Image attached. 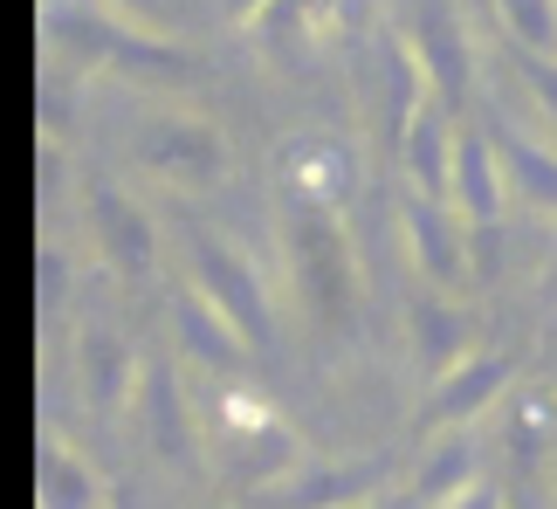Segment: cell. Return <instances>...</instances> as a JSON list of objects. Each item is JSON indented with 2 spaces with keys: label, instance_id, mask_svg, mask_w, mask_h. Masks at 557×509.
<instances>
[{
  "label": "cell",
  "instance_id": "obj_26",
  "mask_svg": "<svg viewBox=\"0 0 557 509\" xmlns=\"http://www.w3.org/2000/svg\"><path fill=\"white\" fill-rule=\"evenodd\" d=\"M200 509H221V502H200Z\"/></svg>",
  "mask_w": 557,
  "mask_h": 509
},
{
  "label": "cell",
  "instance_id": "obj_13",
  "mask_svg": "<svg viewBox=\"0 0 557 509\" xmlns=\"http://www.w3.org/2000/svg\"><path fill=\"white\" fill-rule=\"evenodd\" d=\"M283 186H289L296 207H331V214H337V207L351 200V186H358L351 145L331 138V132H296L283 145Z\"/></svg>",
  "mask_w": 557,
  "mask_h": 509
},
{
  "label": "cell",
  "instance_id": "obj_10",
  "mask_svg": "<svg viewBox=\"0 0 557 509\" xmlns=\"http://www.w3.org/2000/svg\"><path fill=\"white\" fill-rule=\"evenodd\" d=\"M475 351H482V316L468 310L455 289L426 283L413 303H406V358H413L426 378L455 372L461 358H475Z\"/></svg>",
  "mask_w": 557,
  "mask_h": 509
},
{
  "label": "cell",
  "instance_id": "obj_3",
  "mask_svg": "<svg viewBox=\"0 0 557 509\" xmlns=\"http://www.w3.org/2000/svg\"><path fill=\"white\" fill-rule=\"evenodd\" d=\"M132 165L145 179L173 186V194H213L234 173V145L213 117L180 111V103H159L132 124Z\"/></svg>",
  "mask_w": 557,
  "mask_h": 509
},
{
  "label": "cell",
  "instance_id": "obj_22",
  "mask_svg": "<svg viewBox=\"0 0 557 509\" xmlns=\"http://www.w3.org/2000/svg\"><path fill=\"white\" fill-rule=\"evenodd\" d=\"M509 76L523 83L530 111L544 117V138L557 145V62H550V55H523V49H517V62H509Z\"/></svg>",
  "mask_w": 557,
  "mask_h": 509
},
{
  "label": "cell",
  "instance_id": "obj_27",
  "mask_svg": "<svg viewBox=\"0 0 557 509\" xmlns=\"http://www.w3.org/2000/svg\"><path fill=\"white\" fill-rule=\"evenodd\" d=\"M550 393H557V386H550Z\"/></svg>",
  "mask_w": 557,
  "mask_h": 509
},
{
  "label": "cell",
  "instance_id": "obj_6",
  "mask_svg": "<svg viewBox=\"0 0 557 509\" xmlns=\"http://www.w3.org/2000/svg\"><path fill=\"white\" fill-rule=\"evenodd\" d=\"M399 41L413 49L426 90L461 111L468 90H475V28H468L461 0H406L399 8Z\"/></svg>",
  "mask_w": 557,
  "mask_h": 509
},
{
  "label": "cell",
  "instance_id": "obj_12",
  "mask_svg": "<svg viewBox=\"0 0 557 509\" xmlns=\"http://www.w3.org/2000/svg\"><path fill=\"white\" fill-rule=\"evenodd\" d=\"M379 496V461L372 455H331V461H304L296 475H283L275 489H262V509H345V502H372Z\"/></svg>",
  "mask_w": 557,
  "mask_h": 509
},
{
  "label": "cell",
  "instance_id": "obj_24",
  "mask_svg": "<svg viewBox=\"0 0 557 509\" xmlns=\"http://www.w3.org/2000/svg\"><path fill=\"white\" fill-rule=\"evenodd\" d=\"M70 296V269H62V248H41V303H62Z\"/></svg>",
  "mask_w": 557,
  "mask_h": 509
},
{
  "label": "cell",
  "instance_id": "obj_8",
  "mask_svg": "<svg viewBox=\"0 0 557 509\" xmlns=\"http://www.w3.org/2000/svg\"><path fill=\"white\" fill-rule=\"evenodd\" d=\"M138 440L159 469H180V475H200V455H207V413L186 407V386L173 365H145V386H138Z\"/></svg>",
  "mask_w": 557,
  "mask_h": 509
},
{
  "label": "cell",
  "instance_id": "obj_14",
  "mask_svg": "<svg viewBox=\"0 0 557 509\" xmlns=\"http://www.w3.org/2000/svg\"><path fill=\"white\" fill-rule=\"evenodd\" d=\"M455 159H461V124H455V103H441V97H426L413 124H406V138H399V173L413 194L426 200H447L455 194Z\"/></svg>",
  "mask_w": 557,
  "mask_h": 509
},
{
  "label": "cell",
  "instance_id": "obj_11",
  "mask_svg": "<svg viewBox=\"0 0 557 509\" xmlns=\"http://www.w3.org/2000/svg\"><path fill=\"white\" fill-rule=\"evenodd\" d=\"M76 399L90 407L97 420H124L138 407V386H145V365L132 351V337L111 331V324H90L76 331Z\"/></svg>",
  "mask_w": 557,
  "mask_h": 509
},
{
  "label": "cell",
  "instance_id": "obj_17",
  "mask_svg": "<svg viewBox=\"0 0 557 509\" xmlns=\"http://www.w3.org/2000/svg\"><path fill=\"white\" fill-rule=\"evenodd\" d=\"M482 482V448H475V427H455V434H434L413 461V502L420 509H447L455 496H468Z\"/></svg>",
  "mask_w": 557,
  "mask_h": 509
},
{
  "label": "cell",
  "instance_id": "obj_4",
  "mask_svg": "<svg viewBox=\"0 0 557 509\" xmlns=\"http://www.w3.org/2000/svg\"><path fill=\"white\" fill-rule=\"evenodd\" d=\"M517 378H523V358L509 345H482L475 358H461L455 372L426 378V399H420V420H413L420 440L455 434V427H482L488 413H503V399H509Z\"/></svg>",
  "mask_w": 557,
  "mask_h": 509
},
{
  "label": "cell",
  "instance_id": "obj_25",
  "mask_svg": "<svg viewBox=\"0 0 557 509\" xmlns=\"http://www.w3.org/2000/svg\"><path fill=\"white\" fill-rule=\"evenodd\" d=\"M447 509H509V496L496 489V482H475V489H468V496H455Z\"/></svg>",
  "mask_w": 557,
  "mask_h": 509
},
{
  "label": "cell",
  "instance_id": "obj_1",
  "mask_svg": "<svg viewBox=\"0 0 557 509\" xmlns=\"http://www.w3.org/2000/svg\"><path fill=\"white\" fill-rule=\"evenodd\" d=\"M283 262H289L296 303L324 337L366 331V269H358V248L331 207H296L283 221Z\"/></svg>",
  "mask_w": 557,
  "mask_h": 509
},
{
  "label": "cell",
  "instance_id": "obj_9",
  "mask_svg": "<svg viewBox=\"0 0 557 509\" xmlns=\"http://www.w3.org/2000/svg\"><path fill=\"white\" fill-rule=\"evenodd\" d=\"M83 214H90L97 262L111 269L117 283H152V275H159V221L145 214L124 186H97V194L83 200Z\"/></svg>",
  "mask_w": 557,
  "mask_h": 509
},
{
  "label": "cell",
  "instance_id": "obj_7",
  "mask_svg": "<svg viewBox=\"0 0 557 509\" xmlns=\"http://www.w3.org/2000/svg\"><path fill=\"white\" fill-rule=\"evenodd\" d=\"M180 262H186V283L207 296V303H221L234 324L248 331V345H269V289L262 275H255V262L242 248H234L227 235H207V227H186L180 235Z\"/></svg>",
  "mask_w": 557,
  "mask_h": 509
},
{
  "label": "cell",
  "instance_id": "obj_15",
  "mask_svg": "<svg viewBox=\"0 0 557 509\" xmlns=\"http://www.w3.org/2000/svg\"><path fill=\"white\" fill-rule=\"evenodd\" d=\"M173 351L193 358V365H207V372H242L255 345H248V331L234 324L221 303H207V296L186 283L173 296Z\"/></svg>",
  "mask_w": 557,
  "mask_h": 509
},
{
  "label": "cell",
  "instance_id": "obj_23",
  "mask_svg": "<svg viewBox=\"0 0 557 509\" xmlns=\"http://www.w3.org/2000/svg\"><path fill=\"white\" fill-rule=\"evenodd\" d=\"M103 8H111L117 21H132V28H165V14H173V0H103Z\"/></svg>",
  "mask_w": 557,
  "mask_h": 509
},
{
  "label": "cell",
  "instance_id": "obj_2",
  "mask_svg": "<svg viewBox=\"0 0 557 509\" xmlns=\"http://www.w3.org/2000/svg\"><path fill=\"white\" fill-rule=\"evenodd\" d=\"M207 455L221 461V475L234 482V489H248V496L275 489L283 475H296L310 461L304 434H296L275 407L248 399V393H221V399H213V413H207Z\"/></svg>",
  "mask_w": 557,
  "mask_h": 509
},
{
  "label": "cell",
  "instance_id": "obj_16",
  "mask_svg": "<svg viewBox=\"0 0 557 509\" xmlns=\"http://www.w3.org/2000/svg\"><path fill=\"white\" fill-rule=\"evenodd\" d=\"M35 509H117V482L90 469L55 427H41V461H35Z\"/></svg>",
  "mask_w": 557,
  "mask_h": 509
},
{
  "label": "cell",
  "instance_id": "obj_19",
  "mask_svg": "<svg viewBox=\"0 0 557 509\" xmlns=\"http://www.w3.org/2000/svg\"><path fill=\"white\" fill-rule=\"evenodd\" d=\"M475 227H496L503 221V200H509V179H503V159H496V138L488 132H461V159H455V194Z\"/></svg>",
  "mask_w": 557,
  "mask_h": 509
},
{
  "label": "cell",
  "instance_id": "obj_20",
  "mask_svg": "<svg viewBox=\"0 0 557 509\" xmlns=\"http://www.w3.org/2000/svg\"><path fill=\"white\" fill-rule=\"evenodd\" d=\"M496 28L509 35V49L557 62V0H496Z\"/></svg>",
  "mask_w": 557,
  "mask_h": 509
},
{
  "label": "cell",
  "instance_id": "obj_18",
  "mask_svg": "<svg viewBox=\"0 0 557 509\" xmlns=\"http://www.w3.org/2000/svg\"><path fill=\"white\" fill-rule=\"evenodd\" d=\"M488 138H496V159H503L509 194L530 200L537 214H557V145L550 138L537 145V132H523V124H509V117L488 124Z\"/></svg>",
  "mask_w": 557,
  "mask_h": 509
},
{
  "label": "cell",
  "instance_id": "obj_21",
  "mask_svg": "<svg viewBox=\"0 0 557 509\" xmlns=\"http://www.w3.org/2000/svg\"><path fill=\"white\" fill-rule=\"evenodd\" d=\"M509 448H517L523 461L557 448V393L550 399L537 393V399H523V407H509Z\"/></svg>",
  "mask_w": 557,
  "mask_h": 509
},
{
  "label": "cell",
  "instance_id": "obj_5",
  "mask_svg": "<svg viewBox=\"0 0 557 509\" xmlns=\"http://www.w3.org/2000/svg\"><path fill=\"white\" fill-rule=\"evenodd\" d=\"M399 235H406V254H413L420 283H434V289H455V296H468V289L482 283L475 221H468L455 200L406 194V200H399Z\"/></svg>",
  "mask_w": 557,
  "mask_h": 509
}]
</instances>
